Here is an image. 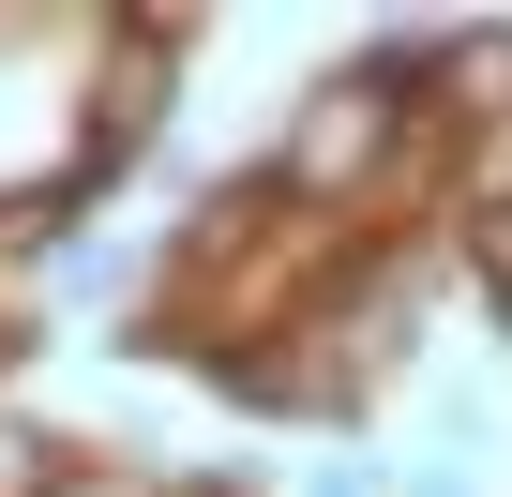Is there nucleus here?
Instances as JSON below:
<instances>
[{"label":"nucleus","instance_id":"obj_3","mask_svg":"<svg viewBox=\"0 0 512 497\" xmlns=\"http://www.w3.org/2000/svg\"><path fill=\"white\" fill-rule=\"evenodd\" d=\"M467 272H482V302H512V196L467 211Z\"/></svg>","mask_w":512,"mask_h":497},{"label":"nucleus","instance_id":"obj_5","mask_svg":"<svg viewBox=\"0 0 512 497\" xmlns=\"http://www.w3.org/2000/svg\"><path fill=\"white\" fill-rule=\"evenodd\" d=\"M46 497H166L151 467H76V482H46Z\"/></svg>","mask_w":512,"mask_h":497},{"label":"nucleus","instance_id":"obj_1","mask_svg":"<svg viewBox=\"0 0 512 497\" xmlns=\"http://www.w3.org/2000/svg\"><path fill=\"white\" fill-rule=\"evenodd\" d=\"M407 121H422V106H392L362 61L317 76L302 121H287V151H272V196H287V211H347V196H377V166L407 151Z\"/></svg>","mask_w":512,"mask_h":497},{"label":"nucleus","instance_id":"obj_4","mask_svg":"<svg viewBox=\"0 0 512 497\" xmlns=\"http://www.w3.org/2000/svg\"><path fill=\"white\" fill-rule=\"evenodd\" d=\"M46 482H61V452H46L31 422H16V437H0V497H46Z\"/></svg>","mask_w":512,"mask_h":497},{"label":"nucleus","instance_id":"obj_2","mask_svg":"<svg viewBox=\"0 0 512 497\" xmlns=\"http://www.w3.org/2000/svg\"><path fill=\"white\" fill-rule=\"evenodd\" d=\"M452 91L437 106H467V121H512V31H452V61H437Z\"/></svg>","mask_w":512,"mask_h":497},{"label":"nucleus","instance_id":"obj_6","mask_svg":"<svg viewBox=\"0 0 512 497\" xmlns=\"http://www.w3.org/2000/svg\"><path fill=\"white\" fill-rule=\"evenodd\" d=\"M497 196H512V181H497Z\"/></svg>","mask_w":512,"mask_h":497}]
</instances>
